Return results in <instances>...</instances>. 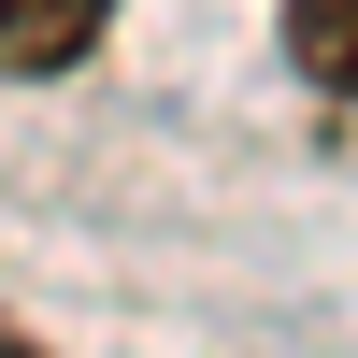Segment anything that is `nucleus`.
I'll use <instances>...</instances> for the list:
<instances>
[{"mask_svg": "<svg viewBox=\"0 0 358 358\" xmlns=\"http://www.w3.org/2000/svg\"><path fill=\"white\" fill-rule=\"evenodd\" d=\"M115 0H0V72H72Z\"/></svg>", "mask_w": 358, "mask_h": 358, "instance_id": "f257e3e1", "label": "nucleus"}, {"mask_svg": "<svg viewBox=\"0 0 358 358\" xmlns=\"http://www.w3.org/2000/svg\"><path fill=\"white\" fill-rule=\"evenodd\" d=\"M287 57H301L330 101H358V0H287Z\"/></svg>", "mask_w": 358, "mask_h": 358, "instance_id": "f03ea898", "label": "nucleus"}, {"mask_svg": "<svg viewBox=\"0 0 358 358\" xmlns=\"http://www.w3.org/2000/svg\"><path fill=\"white\" fill-rule=\"evenodd\" d=\"M0 358H43V344H29V330H15V315H0Z\"/></svg>", "mask_w": 358, "mask_h": 358, "instance_id": "7ed1b4c3", "label": "nucleus"}]
</instances>
